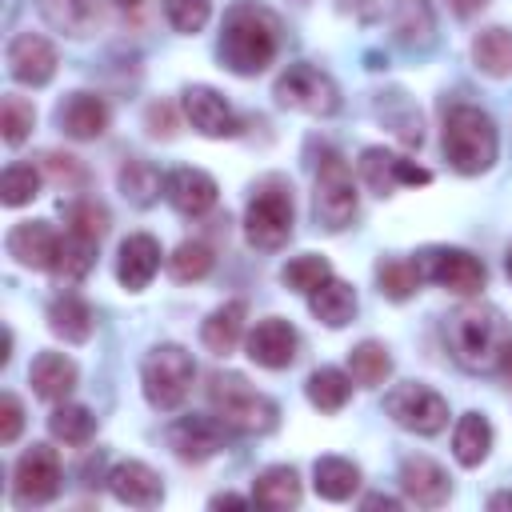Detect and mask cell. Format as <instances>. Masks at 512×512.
Returning <instances> with one entry per match:
<instances>
[{"mask_svg": "<svg viewBox=\"0 0 512 512\" xmlns=\"http://www.w3.org/2000/svg\"><path fill=\"white\" fill-rule=\"evenodd\" d=\"M248 500L244 496H236V492H220V496H212V508H244Z\"/></svg>", "mask_w": 512, "mask_h": 512, "instance_id": "cell-49", "label": "cell"}, {"mask_svg": "<svg viewBox=\"0 0 512 512\" xmlns=\"http://www.w3.org/2000/svg\"><path fill=\"white\" fill-rule=\"evenodd\" d=\"M208 400H212V412L240 436H264L280 420L276 400L256 392L240 372H216L208 384Z\"/></svg>", "mask_w": 512, "mask_h": 512, "instance_id": "cell-4", "label": "cell"}, {"mask_svg": "<svg viewBox=\"0 0 512 512\" xmlns=\"http://www.w3.org/2000/svg\"><path fill=\"white\" fill-rule=\"evenodd\" d=\"M76 380H80V368H76V360L64 356V352H40V356L32 360V368H28L32 392H36L40 400H52V404L68 400V392L76 388Z\"/></svg>", "mask_w": 512, "mask_h": 512, "instance_id": "cell-23", "label": "cell"}, {"mask_svg": "<svg viewBox=\"0 0 512 512\" xmlns=\"http://www.w3.org/2000/svg\"><path fill=\"white\" fill-rule=\"evenodd\" d=\"M184 116L188 124L200 132V136H212V140H224V136H236L240 132V116L232 112V104L208 88V84H192L184 88Z\"/></svg>", "mask_w": 512, "mask_h": 512, "instance_id": "cell-16", "label": "cell"}, {"mask_svg": "<svg viewBox=\"0 0 512 512\" xmlns=\"http://www.w3.org/2000/svg\"><path fill=\"white\" fill-rule=\"evenodd\" d=\"M332 276V264L324 260V256H316V252H304V256H292L284 268H280V280L292 288V292H316L324 280Z\"/></svg>", "mask_w": 512, "mask_h": 512, "instance_id": "cell-40", "label": "cell"}, {"mask_svg": "<svg viewBox=\"0 0 512 512\" xmlns=\"http://www.w3.org/2000/svg\"><path fill=\"white\" fill-rule=\"evenodd\" d=\"M168 272H172V280H180V284L204 280V276L212 272V248L200 244V240H184V244H176L172 256H168Z\"/></svg>", "mask_w": 512, "mask_h": 512, "instance_id": "cell-39", "label": "cell"}, {"mask_svg": "<svg viewBox=\"0 0 512 512\" xmlns=\"http://www.w3.org/2000/svg\"><path fill=\"white\" fill-rule=\"evenodd\" d=\"M488 508H512V492H492L488 496Z\"/></svg>", "mask_w": 512, "mask_h": 512, "instance_id": "cell-51", "label": "cell"}, {"mask_svg": "<svg viewBox=\"0 0 512 512\" xmlns=\"http://www.w3.org/2000/svg\"><path fill=\"white\" fill-rule=\"evenodd\" d=\"M280 52V20L256 0H236L220 20V60L236 76H260Z\"/></svg>", "mask_w": 512, "mask_h": 512, "instance_id": "cell-2", "label": "cell"}, {"mask_svg": "<svg viewBox=\"0 0 512 512\" xmlns=\"http://www.w3.org/2000/svg\"><path fill=\"white\" fill-rule=\"evenodd\" d=\"M272 96H276L284 108L304 112V116H332V112L340 108V88H336V80H332L324 68L304 64V60H300V64H288V68L276 76Z\"/></svg>", "mask_w": 512, "mask_h": 512, "instance_id": "cell-7", "label": "cell"}, {"mask_svg": "<svg viewBox=\"0 0 512 512\" xmlns=\"http://www.w3.org/2000/svg\"><path fill=\"white\" fill-rule=\"evenodd\" d=\"M308 312L324 328H344L356 316V292H352V284H344L340 276H328L316 292H308Z\"/></svg>", "mask_w": 512, "mask_h": 512, "instance_id": "cell-25", "label": "cell"}, {"mask_svg": "<svg viewBox=\"0 0 512 512\" xmlns=\"http://www.w3.org/2000/svg\"><path fill=\"white\" fill-rule=\"evenodd\" d=\"M44 168L64 184V180H80V164H76V156H60V152H48L44 156Z\"/></svg>", "mask_w": 512, "mask_h": 512, "instance_id": "cell-47", "label": "cell"}, {"mask_svg": "<svg viewBox=\"0 0 512 512\" xmlns=\"http://www.w3.org/2000/svg\"><path fill=\"white\" fill-rule=\"evenodd\" d=\"M312 488L320 500H332V504H344L356 496L360 488V468L348 460V456H320L316 468H312Z\"/></svg>", "mask_w": 512, "mask_h": 512, "instance_id": "cell-28", "label": "cell"}, {"mask_svg": "<svg viewBox=\"0 0 512 512\" xmlns=\"http://www.w3.org/2000/svg\"><path fill=\"white\" fill-rule=\"evenodd\" d=\"M228 432L232 428L212 412V416H180V420H172L168 432H164V440H168V448H172L176 460L204 464V460H212L228 444Z\"/></svg>", "mask_w": 512, "mask_h": 512, "instance_id": "cell-12", "label": "cell"}, {"mask_svg": "<svg viewBox=\"0 0 512 512\" xmlns=\"http://www.w3.org/2000/svg\"><path fill=\"white\" fill-rule=\"evenodd\" d=\"M48 328L64 340V344H84L96 328V316L88 308V300H80L76 292H64L48 304Z\"/></svg>", "mask_w": 512, "mask_h": 512, "instance_id": "cell-26", "label": "cell"}, {"mask_svg": "<svg viewBox=\"0 0 512 512\" xmlns=\"http://www.w3.org/2000/svg\"><path fill=\"white\" fill-rule=\"evenodd\" d=\"M296 348H300V336H296V328H292L288 320H280V316L256 320V328L244 336L248 360L260 364V368H272V372L288 368V364L296 360Z\"/></svg>", "mask_w": 512, "mask_h": 512, "instance_id": "cell-14", "label": "cell"}, {"mask_svg": "<svg viewBox=\"0 0 512 512\" xmlns=\"http://www.w3.org/2000/svg\"><path fill=\"white\" fill-rule=\"evenodd\" d=\"M388 28L400 48H428L436 36V16L428 0H392L388 4Z\"/></svg>", "mask_w": 512, "mask_h": 512, "instance_id": "cell-24", "label": "cell"}, {"mask_svg": "<svg viewBox=\"0 0 512 512\" xmlns=\"http://www.w3.org/2000/svg\"><path fill=\"white\" fill-rule=\"evenodd\" d=\"M120 8H136V4H144V0H116Z\"/></svg>", "mask_w": 512, "mask_h": 512, "instance_id": "cell-52", "label": "cell"}, {"mask_svg": "<svg viewBox=\"0 0 512 512\" xmlns=\"http://www.w3.org/2000/svg\"><path fill=\"white\" fill-rule=\"evenodd\" d=\"M48 432L68 448H84L96 436V416L84 404H56L48 416Z\"/></svg>", "mask_w": 512, "mask_h": 512, "instance_id": "cell-33", "label": "cell"}, {"mask_svg": "<svg viewBox=\"0 0 512 512\" xmlns=\"http://www.w3.org/2000/svg\"><path fill=\"white\" fill-rule=\"evenodd\" d=\"M388 372H392V356H388L384 344H376V340H360V344L348 352V376H352L356 384L376 388V384L388 380Z\"/></svg>", "mask_w": 512, "mask_h": 512, "instance_id": "cell-36", "label": "cell"}, {"mask_svg": "<svg viewBox=\"0 0 512 512\" xmlns=\"http://www.w3.org/2000/svg\"><path fill=\"white\" fill-rule=\"evenodd\" d=\"M164 16L176 32L196 36L212 16V0H164Z\"/></svg>", "mask_w": 512, "mask_h": 512, "instance_id": "cell-44", "label": "cell"}, {"mask_svg": "<svg viewBox=\"0 0 512 512\" xmlns=\"http://www.w3.org/2000/svg\"><path fill=\"white\" fill-rule=\"evenodd\" d=\"M384 412H388L400 428H408V432H416V436H436V432H444V424H448V400H444L436 388L416 384V380H404V384L388 388V392H384Z\"/></svg>", "mask_w": 512, "mask_h": 512, "instance_id": "cell-9", "label": "cell"}, {"mask_svg": "<svg viewBox=\"0 0 512 512\" xmlns=\"http://www.w3.org/2000/svg\"><path fill=\"white\" fill-rule=\"evenodd\" d=\"M452 452H456V460H460L464 468L484 464L488 452H492V424H488V416L464 412V416L456 420V428H452Z\"/></svg>", "mask_w": 512, "mask_h": 512, "instance_id": "cell-31", "label": "cell"}, {"mask_svg": "<svg viewBox=\"0 0 512 512\" xmlns=\"http://www.w3.org/2000/svg\"><path fill=\"white\" fill-rule=\"evenodd\" d=\"M444 344L464 372H496L512 356V324L496 304H460L444 320Z\"/></svg>", "mask_w": 512, "mask_h": 512, "instance_id": "cell-1", "label": "cell"}, {"mask_svg": "<svg viewBox=\"0 0 512 512\" xmlns=\"http://www.w3.org/2000/svg\"><path fill=\"white\" fill-rule=\"evenodd\" d=\"M244 320H248V304H244V300H228V304H220V308L200 324V340H204V348L216 352V356H228V352L240 344V336H244Z\"/></svg>", "mask_w": 512, "mask_h": 512, "instance_id": "cell-27", "label": "cell"}, {"mask_svg": "<svg viewBox=\"0 0 512 512\" xmlns=\"http://www.w3.org/2000/svg\"><path fill=\"white\" fill-rule=\"evenodd\" d=\"M296 224V204H292V184L284 176H264L252 188V200L244 208V236L252 248L276 252L288 244Z\"/></svg>", "mask_w": 512, "mask_h": 512, "instance_id": "cell-5", "label": "cell"}, {"mask_svg": "<svg viewBox=\"0 0 512 512\" xmlns=\"http://www.w3.org/2000/svg\"><path fill=\"white\" fill-rule=\"evenodd\" d=\"M504 268H508V280H512V248H508V260H504Z\"/></svg>", "mask_w": 512, "mask_h": 512, "instance_id": "cell-53", "label": "cell"}, {"mask_svg": "<svg viewBox=\"0 0 512 512\" xmlns=\"http://www.w3.org/2000/svg\"><path fill=\"white\" fill-rule=\"evenodd\" d=\"M96 244L100 240H84V236H64L60 240V252H56V264H52V276L56 280H64V284H76V280H84L88 272H92V264H96Z\"/></svg>", "mask_w": 512, "mask_h": 512, "instance_id": "cell-35", "label": "cell"}, {"mask_svg": "<svg viewBox=\"0 0 512 512\" xmlns=\"http://www.w3.org/2000/svg\"><path fill=\"white\" fill-rule=\"evenodd\" d=\"M472 60L484 76L508 80L512 76V32L508 28H484L472 40Z\"/></svg>", "mask_w": 512, "mask_h": 512, "instance_id": "cell-32", "label": "cell"}, {"mask_svg": "<svg viewBox=\"0 0 512 512\" xmlns=\"http://www.w3.org/2000/svg\"><path fill=\"white\" fill-rule=\"evenodd\" d=\"M376 284H380V292L388 296V300H408L420 284H424V276H420V268H416V260H404V256H384L380 264H376Z\"/></svg>", "mask_w": 512, "mask_h": 512, "instance_id": "cell-37", "label": "cell"}, {"mask_svg": "<svg viewBox=\"0 0 512 512\" xmlns=\"http://www.w3.org/2000/svg\"><path fill=\"white\" fill-rule=\"evenodd\" d=\"M20 428H24V404H20V396L4 392L0 396V444H12L20 436Z\"/></svg>", "mask_w": 512, "mask_h": 512, "instance_id": "cell-45", "label": "cell"}, {"mask_svg": "<svg viewBox=\"0 0 512 512\" xmlns=\"http://www.w3.org/2000/svg\"><path fill=\"white\" fill-rule=\"evenodd\" d=\"M60 240H64V236H60L48 220H20V224L8 232L4 248H8V256H12L20 268L52 272L56 252H60Z\"/></svg>", "mask_w": 512, "mask_h": 512, "instance_id": "cell-15", "label": "cell"}, {"mask_svg": "<svg viewBox=\"0 0 512 512\" xmlns=\"http://www.w3.org/2000/svg\"><path fill=\"white\" fill-rule=\"evenodd\" d=\"M60 480H64V472H60L56 448L32 444V448L20 452V460H16V468H12V500H16L20 508L48 504V500H56Z\"/></svg>", "mask_w": 512, "mask_h": 512, "instance_id": "cell-10", "label": "cell"}, {"mask_svg": "<svg viewBox=\"0 0 512 512\" xmlns=\"http://www.w3.org/2000/svg\"><path fill=\"white\" fill-rule=\"evenodd\" d=\"M108 104L96 92H68L56 108V124L72 140H96L108 132Z\"/></svg>", "mask_w": 512, "mask_h": 512, "instance_id": "cell-21", "label": "cell"}, {"mask_svg": "<svg viewBox=\"0 0 512 512\" xmlns=\"http://www.w3.org/2000/svg\"><path fill=\"white\" fill-rule=\"evenodd\" d=\"M108 492L128 508H156L164 500V484L144 460H120L108 472Z\"/></svg>", "mask_w": 512, "mask_h": 512, "instance_id": "cell-20", "label": "cell"}, {"mask_svg": "<svg viewBox=\"0 0 512 512\" xmlns=\"http://www.w3.org/2000/svg\"><path fill=\"white\" fill-rule=\"evenodd\" d=\"M252 500L260 508H272V512H284V508H296L300 504V476L292 464H272L256 476L252 484Z\"/></svg>", "mask_w": 512, "mask_h": 512, "instance_id": "cell-29", "label": "cell"}, {"mask_svg": "<svg viewBox=\"0 0 512 512\" xmlns=\"http://www.w3.org/2000/svg\"><path fill=\"white\" fill-rule=\"evenodd\" d=\"M160 188H164V176H160L148 160H128V164L120 168V192H124L136 208H148V204L160 196Z\"/></svg>", "mask_w": 512, "mask_h": 512, "instance_id": "cell-38", "label": "cell"}, {"mask_svg": "<svg viewBox=\"0 0 512 512\" xmlns=\"http://www.w3.org/2000/svg\"><path fill=\"white\" fill-rule=\"evenodd\" d=\"M400 488L420 508H440L452 496L448 472L436 460H428V456H404V464H400Z\"/></svg>", "mask_w": 512, "mask_h": 512, "instance_id": "cell-19", "label": "cell"}, {"mask_svg": "<svg viewBox=\"0 0 512 512\" xmlns=\"http://www.w3.org/2000/svg\"><path fill=\"white\" fill-rule=\"evenodd\" d=\"M444 4H448V8H452L460 20H468V16H476V12H480L488 0H444Z\"/></svg>", "mask_w": 512, "mask_h": 512, "instance_id": "cell-48", "label": "cell"}, {"mask_svg": "<svg viewBox=\"0 0 512 512\" xmlns=\"http://www.w3.org/2000/svg\"><path fill=\"white\" fill-rule=\"evenodd\" d=\"M192 380H196V364H192V352L180 344H156L140 364L144 400L156 412H176L188 400Z\"/></svg>", "mask_w": 512, "mask_h": 512, "instance_id": "cell-6", "label": "cell"}, {"mask_svg": "<svg viewBox=\"0 0 512 512\" xmlns=\"http://www.w3.org/2000/svg\"><path fill=\"white\" fill-rule=\"evenodd\" d=\"M32 124H36V108L24 96H4V104H0V136H4V144H12V148L24 144Z\"/></svg>", "mask_w": 512, "mask_h": 512, "instance_id": "cell-42", "label": "cell"}, {"mask_svg": "<svg viewBox=\"0 0 512 512\" xmlns=\"http://www.w3.org/2000/svg\"><path fill=\"white\" fill-rule=\"evenodd\" d=\"M364 508H400V500L384 496V492H372V496H364Z\"/></svg>", "mask_w": 512, "mask_h": 512, "instance_id": "cell-50", "label": "cell"}, {"mask_svg": "<svg viewBox=\"0 0 512 512\" xmlns=\"http://www.w3.org/2000/svg\"><path fill=\"white\" fill-rule=\"evenodd\" d=\"M144 124H148V132L152 136H164V140H172L176 136V112H172V104H148V112H144Z\"/></svg>", "mask_w": 512, "mask_h": 512, "instance_id": "cell-46", "label": "cell"}, {"mask_svg": "<svg viewBox=\"0 0 512 512\" xmlns=\"http://www.w3.org/2000/svg\"><path fill=\"white\" fill-rule=\"evenodd\" d=\"M444 160L460 172V176H480L496 164V152H500V136H496V124L484 108L476 104H452L448 116H444Z\"/></svg>", "mask_w": 512, "mask_h": 512, "instance_id": "cell-3", "label": "cell"}, {"mask_svg": "<svg viewBox=\"0 0 512 512\" xmlns=\"http://www.w3.org/2000/svg\"><path fill=\"white\" fill-rule=\"evenodd\" d=\"M36 8H40V16L56 28V32H64V36H88L96 24H100V8H96V0H36Z\"/></svg>", "mask_w": 512, "mask_h": 512, "instance_id": "cell-30", "label": "cell"}, {"mask_svg": "<svg viewBox=\"0 0 512 512\" xmlns=\"http://www.w3.org/2000/svg\"><path fill=\"white\" fill-rule=\"evenodd\" d=\"M164 196L180 216H204L216 208L220 188L204 168H172L164 176Z\"/></svg>", "mask_w": 512, "mask_h": 512, "instance_id": "cell-18", "label": "cell"}, {"mask_svg": "<svg viewBox=\"0 0 512 512\" xmlns=\"http://www.w3.org/2000/svg\"><path fill=\"white\" fill-rule=\"evenodd\" d=\"M160 272V244L156 236L148 232H132L124 244H120V256H116V280L128 288V292H144L152 284V276Z\"/></svg>", "mask_w": 512, "mask_h": 512, "instance_id": "cell-22", "label": "cell"}, {"mask_svg": "<svg viewBox=\"0 0 512 512\" xmlns=\"http://www.w3.org/2000/svg\"><path fill=\"white\" fill-rule=\"evenodd\" d=\"M304 392H308V404H312V408H320V412H340V408L348 404V396H352V376L340 372V368H316V372L308 376Z\"/></svg>", "mask_w": 512, "mask_h": 512, "instance_id": "cell-34", "label": "cell"}, {"mask_svg": "<svg viewBox=\"0 0 512 512\" xmlns=\"http://www.w3.org/2000/svg\"><path fill=\"white\" fill-rule=\"evenodd\" d=\"M360 176L376 196H392L400 184H428L432 180L428 168H420V164H412L388 148H364L360 152Z\"/></svg>", "mask_w": 512, "mask_h": 512, "instance_id": "cell-17", "label": "cell"}, {"mask_svg": "<svg viewBox=\"0 0 512 512\" xmlns=\"http://www.w3.org/2000/svg\"><path fill=\"white\" fill-rule=\"evenodd\" d=\"M56 64H60L56 44L40 32H16L8 40V72H12V80H20L28 88L48 84L56 76Z\"/></svg>", "mask_w": 512, "mask_h": 512, "instance_id": "cell-13", "label": "cell"}, {"mask_svg": "<svg viewBox=\"0 0 512 512\" xmlns=\"http://www.w3.org/2000/svg\"><path fill=\"white\" fill-rule=\"evenodd\" d=\"M64 220H68V232L84 240H100L108 232V208L96 200H72L64 208Z\"/></svg>", "mask_w": 512, "mask_h": 512, "instance_id": "cell-43", "label": "cell"}, {"mask_svg": "<svg viewBox=\"0 0 512 512\" xmlns=\"http://www.w3.org/2000/svg\"><path fill=\"white\" fill-rule=\"evenodd\" d=\"M36 196H40V168H32V164H8L4 176H0V200H4V208L32 204Z\"/></svg>", "mask_w": 512, "mask_h": 512, "instance_id": "cell-41", "label": "cell"}, {"mask_svg": "<svg viewBox=\"0 0 512 512\" xmlns=\"http://www.w3.org/2000/svg\"><path fill=\"white\" fill-rule=\"evenodd\" d=\"M356 208H360V192H356L352 168L340 156H328L316 172V192H312L316 224L328 228V232H340L356 220Z\"/></svg>", "mask_w": 512, "mask_h": 512, "instance_id": "cell-8", "label": "cell"}, {"mask_svg": "<svg viewBox=\"0 0 512 512\" xmlns=\"http://www.w3.org/2000/svg\"><path fill=\"white\" fill-rule=\"evenodd\" d=\"M416 268L424 280H432L456 296H476L488 284V268L464 248H424L416 256Z\"/></svg>", "mask_w": 512, "mask_h": 512, "instance_id": "cell-11", "label": "cell"}]
</instances>
